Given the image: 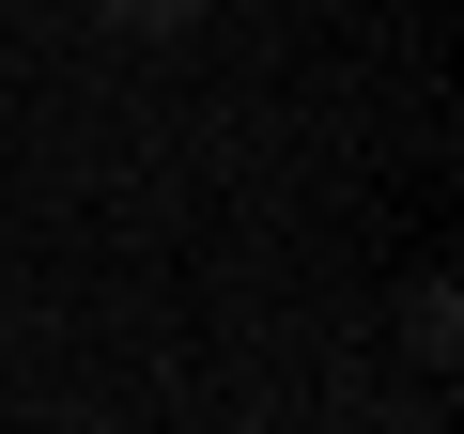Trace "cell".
<instances>
[{
  "instance_id": "obj_1",
  "label": "cell",
  "mask_w": 464,
  "mask_h": 434,
  "mask_svg": "<svg viewBox=\"0 0 464 434\" xmlns=\"http://www.w3.org/2000/svg\"><path fill=\"white\" fill-rule=\"evenodd\" d=\"M402 341H418V357H464V295L418 280V295H402Z\"/></svg>"
},
{
  "instance_id": "obj_2",
  "label": "cell",
  "mask_w": 464,
  "mask_h": 434,
  "mask_svg": "<svg viewBox=\"0 0 464 434\" xmlns=\"http://www.w3.org/2000/svg\"><path fill=\"white\" fill-rule=\"evenodd\" d=\"M109 32H140V47H170V32H201V0H93Z\"/></svg>"
}]
</instances>
